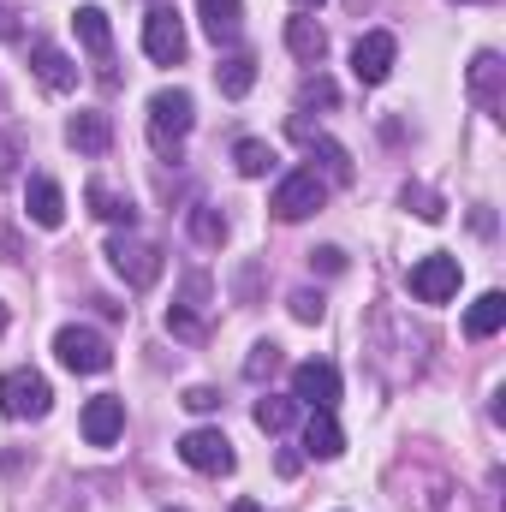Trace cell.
<instances>
[{"instance_id":"ac0fdd59","label":"cell","mask_w":506,"mask_h":512,"mask_svg":"<svg viewBox=\"0 0 506 512\" xmlns=\"http://www.w3.org/2000/svg\"><path fill=\"white\" fill-rule=\"evenodd\" d=\"M340 447H346V435H340L334 411H310V423H304V453H310V459H334Z\"/></svg>"},{"instance_id":"e0dca14e","label":"cell","mask_w":506,"mask_h":512,"mask_svg":"<svg viewBox=\"0 0 506 512\" xmlns=\"http://www.w3.org/2000/svg\"><path fill=\"white\" fill-rule=\"evenodd\" d=\"M286 48H292L304 66H316V60L328 54V30H322L316 18H286Z\"/></svg>"},{"instance_id":"8fae6325","label":"cell","mask_w":506,"mask_h":512,"mask_svg":"<svg viewBox=\"0 0 506 512\" xmlns=\"http://www.w3.org/2000/svg\"><path fill=\"white\" fill-rule=\"evenodd\" d=\"M120 429H126V399L96 393V399L84 405V441H90V447H114Z\"/></svg>"},{"instance_id":"2e32d148","label":"cell","mask_w":506,"mask_h":512,"mask_svg":"<svg viewBox=\"0 0 506 512\" xmlns=\"http://www.w3.org/2000/svg\"><path fill=\"white\" fill-rule=\"evenodd\" d=\"M501 78H506L501 54H495V48H483V54L471 60V96H477L483 108H501Z\"/></svg>"},{"instance_id":"836d02e7","label":"cell","mask_w":506,"mask_h":512,"mask_svg":"<svg viewBox=\"0 0 506 512\" xmlns=\"http://www.w3.org/2000/svg\"><path fill=\"white\" fill-rule=\"evenodd\" d=\"M12 36H18V12H6V6H0V42H12Z\"/></svg>"},{"instance_id":"7c38bea8","label":"cell","mask_w":506,"mask_h":512,"mask_svg":"<svg viewBox=\"0 0 506 512\" xmlns=\"http://www.w3.org/2000/svg\"><path fill=\"white\" fill-rule=\"evenodd\" d=\"M66 143H72L78 155H108V149H114V120L96 114V108H84V114L66 120Z\"/></svg>"},{"instance_id":"4316f807","label":"cell","mask_w":506,"mask_h":512,"mask_svg":"<svg viewBox=\"0 0 506 512\" xmlns=\"http://www.w3.org/2000/svg\"><path fill=\"white\" fill-rule=\"evenodd\" d=\"M274 364H280V346H274V340H262V346H251V358H245V376L262 382V376H274Z\"/></svg>"},{"instance_id":"30bf717a","label":"cell","mask_w":506,"mask_h":512,"mask_svg":"<svg viewBox=\"0 0 506 512\" xmlns=\"http://www.w3.org/2000/svg\"><path fill=\"white\" fill-rule=\"evenodd\" d=\"M393 54H399V42H393L387 30L358 36V42H352V72H358V84H387V72H393Z\"/></svg>"},{"instance_id":"52a82bcc","label":"cell","mask_w":506,"mask_h":512,"mask_svg":"<svg viewBox=\"0 0 506 512\" xmlns=\"http://www.w3.org/2000/svg\"><path fill=\"white\" fill-rule=\"evenodd\" d=\"M405 280H411V298H417V304H447V298L459 292V256H441V251L417 256Z\"/></svg>"},{"instance_id":"74e56055","label":"cell","mask_w":506,"mask_h":512,"mask_svg":"<svg viewBox=\"0 0 506 512\" xmlns=\"http://www.w3.org/2000/svg\"><path fill=\"white\" fill-rule=\"evenodd\" d=\"M471 6H477V0H471Z\"/></svg>"},{"instance_id":"277c9868","label":"cell","mask_w":506,"mask_h":512,"mask_svg":"<svg viewBox=\"0 0 506 512\" xmlns=\"http://www.w3.org/2000/svg\"><path fill=\"white\" fill-rule=\"evenodd\" d=\"M322 197H328V185L316 179V167H298V173H286V179L274 185L268 209H274L280 221H304V215H316V209H322Z\"/></svg>"},{"instance_id":"d590c367","label":"cell","mask_w":506,"mask_h":512,"mask_svg":"<svg viewBox=\"0 0 506 512\" xmlns=\"http://www.w3.org/2000/svg\"><path fill=\"white\" fill-rule=\"evenodd\" d=\"M0 334H6V304H0Z\"/></svg>"},{"instance_id":"6da1fadb","label":"cell","mask_w":506,"mask_h":512,"mask_svg":"<svg viewBox=\"0 0 506 512\" xmlns=\"http://www.w3.org/2000/svg\"><path fill=\"white\" fill-rule=\"evenodd\" d=\"M54 358H60V364L72 370V376H102V370L114 364V352H108V340H102L96 328H78V322L54 334Z\"/></svg>"},{"instance_id":"7402d4cb","label":"cell","mask_w":506,"mask_h":512,"mask_svg":"<svg viewBox=\"0 0 506 512\" xmlns=\"http://www.w3.org/2000/svg\"><path fill=\"white\" fill-rule=\"evenodd\" d=\"M239 18H245V0H203V30L215 42H233L239 36Z\"/></svg>"},{"instance_id":"8d00e7d4","label":"cell","mask_w":506,"mask_h":512,"mask_svg":"<svg viewBox=\"0 0 506 512\" xmlns=\"http://www.w3.org/2000/svg\"><path fill=\"white\" fill-rule=\"evenodd\" d=\"M298 6H322V0H298Z\"/></svg>"},{"instance_id":"9a60e30c","label":"cell","mask_w":506,"mask_h":512,"mask_svg":"<svg viewBox=\"0 0 506 512\" xmlns=\"http://www.w3.org/2000/svg\"><path fill=\"white\" fill-rule=\"evenodd\" d=\"M24 209H30V221H36V227H48V233L66 221V197H60V185H54V179H30Z\"/></svg>"},{"instance_id":"3957f363","label":"cell","mask_w":506,"mask_h":512,"mask_svg":"<svg viewBox=\"0 0 506 512\" xmlns=\"http://www.w3.org/2000/svg\"><path fill=\"white\" fill-rule=\"evenodd\" d=\"M48 405H54V387L48 376H36V370H6L0 376V411L6 417H48Z\"/></svg>"},{"instance_id":"9c48e42d","label":"cell","mask_w":506,"mask_h":512,"mask_svg":"<svg viewBox=\"0 0 506 512\" xmlns=\"http://www.w3.org/2000/svg\"><path fill=\"white\" fill-rule=\"evenodd\" d=\"M292 399L310 405V411H334V399H340V370L322 364V358H304V364L292 370Z\"/></svg>"},{"instance_id":"f35d334b","label":"cell","mask_w":506,"mask_h":512,"mask_svg":"<svg viewBox=\"0 0 506 512\" xmlns=\"http://www.w3.org/2000/svg\"><path fill=\"white\" fill-rule=\"evenodd\" d=\"M173 512H179V507H173Z\"/></svg>"},{"instance_id":"f1b7e54d","label":"cell","mask_w":506,"mask_h":512,"mask_svg":"<svg viewBox=\"0 0 506 512\" xmlns=\"http://www.w3.org/2000/svg\"><path fill=\"white\" fill-rule=\"evenodd\" d=\"M286 304H292V316H298V322H322V310H328V304H322V292H310V286H304V292H292Z\"/></svg>"},{"instance_id":"e575fe53","label":"cell","mask_w":506,"mask_h":512,"mask_svg":"<svg viewBox=\"0 0 506 512\" xmlns=\"http://www.w3.org/2000/svg\"><path fill=\"white\" fill-rule=\"evenodd\" d=\"M233 512H262V507H256V501H233Z\"/></svg>"},{"instance_id":"f546056e","label":"cell","mask_w":506,"mask_h":512,"mask_svg":"<svg viewBox=\"0 0 506 512\" xmlns=\"http://www.w3.org/2000/svg\"><path fill=\"white\" fill-rule=\"evenodd\" d=\"M185 411H197V417H209V411H221V393L215 387H185V399H179Z\"/></svg>"},{"instance_id":"603a6c76","label":"cell","mask_w":506,"mask_h":512,"mask_svg":"<svg viewBox=\"0 0 506 512\" xmlns=\"http://www.w3.org/2000/svg\"><path fill=\"white\" fill-rule=\"evenodd\" d=\"M292 417H298V399H280V393L256 399V429H262V435H286Z\"/></svg>"},{"instance_id":"d4e9b609","label":"cell","mask_w":506,"mask_h":512,"mask_svg":"<svg viewBox=\"0 0 506 512\" xmlns=\"http://www.w3.org/2000/svg\"><path fill=\"white\" fill-rule=\"evenodd\" d=\"M233 167H239L245 179H262V173L274 167V149H268L262 137H239V143H233Z\"/></svg>"},{"instance_id":"4dcf8cb0","label":"cell","mask_w":506,"mask_h":512,"mask_svg":"<svg viewBox=\"0 0 506 512\" xmlns=\"http://www.w3.org/2000/svg\"><path fill=\"white\" fill-rule=\"evenodd\" d=\"M310 268H322V274H346V251H340V245H322V251H310Z\"/></svg>"},{"instance_id":"5b68a950","label":"cell","mask_w":506,"mask_h":512,"mask_svg":"<svg viewBox=\"0 0 506 512\" xmlns=\"http://www.w3.org/2000/svg\"><path fill=\"white\" fill-rule=\"evenodd\" d=\"M108 262H114V274L126 280V286H155L161 280V251L149 245V239H131V233H114L108 239Z\"/></svg>"},{"instance_id":"83f0119b","label":"cell","mask_w":506,"mask_h":512,"mask_svg":"<svg viewBox=\"0 0 506 512\" xmlns=\"http://www.w3.org/2000/svg\"><path fill=\"white\" fill-rule=\"evenodd\" d=\"M298 102H304V108H334V102H340V90H334L328 78H304V90H298Z\"/></svg>"},{"instance_id":"8992f818","label":"cell","mask_w":506,"mask_h":512,"mask_svg":"<svg viewBox=\"0 0 506 512\" xmlns=\"http://www.w3.org/2000/svg\"><path fill=\"white\" fill-rule=\"evenodd\" d=\"M179 459H185L191 471H203V477H227V471L239 465V453H233V441H227L221 429H191V435H179Z\"/></svg>"},{"instance_id":"ba28073f","label":"cell","mask_w":506,"mask_h":512,"mask_svg":"<svg viewBox=\"0 0 506 512\" xmlns=\"http://www.w3.org/2000/svg\"><path fill=\"white\" fill-rule=\"evenodd\" d=\"M143 54H149L155 66H179V60H185V24H179L173 6H155V12L143 18Z\"/></svg>"},{"instance_id":"d6986e66","label":"cell","mask_w":506,"mask_h":512,"mask_svg":"<svg viewBox=\"0 0 506 512\" xmlns=\"http://www.w3.org/2000/svg\"><path fill=\"white\" fill-rule=\"evenodd\" d=\"M501 322H506V292H483V298L465 310V334H471V340L501 334Z\"/></svg>"},{"instance_id":"1f68e13d","label":"cell","mask_w":506,"mask_h":512,"mask_svg":"<svg viewBox=\"0 0 506 512\" xmlns=\"http://www.w3.org/2000/svg\"><path fill=\"white\" fill-rule=\"evenodd\" d=\"M405 203H417V215H423V221H441V203H435L429 191H411V185H405Z\"/></svg>"},{"instance_id":"cb8c5ba5","label":"cell","mask_w":506,"mask_h":512,"mask_svg":"<svg viewBox=\"0 0 506 512\" xmlns=\"http://www.w3.org/2000/svg\"><path fill=\"white\" fill-rule=\"evenodd\" d=\"M215 78H221V96H233V102H239V96H251V84H256V60H251V54H233V60H221V72H215Z\"/></svg>"},{"instance_id":"484cf974","label":"cell","mask_w":506,"mask_h":512,"mask_svg":"<svg viewBox=\"0 0 506 512\" xmlns=\"http://www.w3.org/2000/svg\"><path fill=\"white\" fill-rule=\"evenodd\" d=\"M191 239H197V245H221V239H227V215L209 209V203H197V209H191Z\"/></svg>"},{"instance_id":"7a4b0ae2","label":"cell","mask_w":506,"mask_h":512,"mask_svg":"<svg viewBox=\"0 0 506 512\" xmlns=\"http://www.w3.org/2000/svg\"><path fill=\"white\" fill-rule=\"evenodd\" d=\"M191 120H197V108H191L185 90H155L149 96V137H155V149H179Z\"/></svg>"},{"instance_id":"4fadbf2b","label":"cell","mask_w":506,"mask_h":512,"mask_svg":"<svg viewBox=\"0 0 506 512\" xmlns=\"http://www.w3.org/2000/svg\"><path fill=\"white\" fill-rule=\"evenodd\" d=\"M30 72H36V78H42V90H54V96L78 90V66H72L54 42H36V48H30Z\"/></svg>"},{"instance_id":"ffe728a7","label":"cell","mask_w":506,"mask_h":512,"mask_svg":"<svg viewBox=\"0 0 506 512\" xmlns=\"http://www.w3.org/2000/svg\"><path fill=\"white\" fill-rule=\"evenodd\" d=\"M72 24H78V42L96 54V60H108V48H114V30H108V12L102 6H78L72 12Z\"/></svg>"},{"instance_id":"d6a6232c","label":"cell","mask_w":506,"mask_h":512,"mask_svg":"<svg viewBox=\"0 0 506 512\" xmlns=\"http://www.w3.org/2000/svg\"><path fill=\"white\" fill-rule=\"evenodd\" d=\"M12 167H18V137L0 131V173H12Z\"/></svg>"},{"instance_id":"5bb4252c","label":"cell","mask_w":506,"mask_h":512,"mask_svg":"<svg viewBox=\"0 0 506 512\" xmlns=\"http://www.w3.org/2000/svg\"><path fill=\"white\" fill-rule=\"evenodd\" d=\"M292 137H298V143H304L310 155H322V167L334 173V185H352V179H358V167H352V155H346V149H340L334 137H322V131H310L304 120H292Z\"/></svg>"},{"instance_id":"44dd1931","label":"cell","mask_w":506,"mask_h":512,"mask_svg":"<svg viewBox=\"0 0 506 512\" xmlns=\"http://www.w3.org/2000/svg\"><path fill=\"white\" fill-rule=\"evenodd\" d=\"M84 203H90V209H96L108 227H126V233H131V221H137V203H131V197H120V191H108L102 179L84 191Z\"/></svg>"}]
</instances>
